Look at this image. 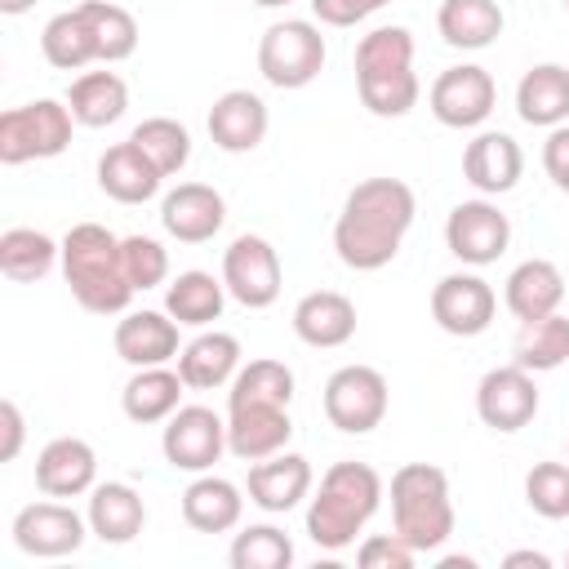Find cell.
Returning a JSON list of instances; mask_svg holds the SVG:
<instances>
[{"instance_id":"10","label":"cell","mask_w":569,"mask_h":569,"mask_svg":"<svg viewBox=\"0 0 569 569\" xmlns=\"http://www.w3.org/2000/svg\"><path fill=\"white\" fill-rule=\"evenodd\" d=\"M445 244L462 267H489L511 244V218L489 196L462 200L445 218Z\"/></svg>"},{"instance_id":"53","label":"cell","mask_w":569,"mask_h":569,"mask_svg":"<svg viewBox=\"0 0 569 569\" xmlns=\"http://www.w3.org/2000/svg\"><path fill=\"white\" fill-rule=\"evenodd\" d=\"M565 565H569V551H565Z\"/></svg>"},{"instance_id":"32","label":"cell","mask_w":569,"mask_h":569,"mask_svg":"<svg viewBox=\"0 0 569 569\" xmlns=\"http://www.w3.org/2000/svg\"><path fill=\"white\" fill-rule=\"evenodd\" d=\"M227 307V284L209 271H178L164 289V311L187 329H209Z\"/></svg>"},{"instance_id":"41","label":"cell","mask_w":569,"mask_h":569,"mask_svg":"<svg viewBox=\"0 0 569 569\" xmlns=\"http://www.w3.org/2000/svg\"><path fill=\"white\" fill-rule=\"evenodd\" d=\"M413 67V36L405 27H373L356 44V76L360 71H396Z\"/></svg>"},{"instance_id":"38","label":"cell","mask_w":569,"mask_h":569,"mask_svg":"<svg viewBox=\"0 0 569 569\" xmlns=\"http://www.w3.org/2000/svg\"><path fill=\"white\" fill-rule=\"evenodd\" d=\"M129 138L142 147V156H147L164 178L182 173L187 160H191V133H187V124H178L173 116H147L142 124H133Z\"/></svg>"},{"instance_id":"37","label":"cell","mask_w":569,"mask_h":569,"mask_svg":"<svg viewBox=\"0 0 569 569\" xmlns=\"http://www.w3.org/2000/svg\"><path fill=\"white\" fill-rule=\"evenodd\" d=\"M89 31H93V44H98V62H124L133 58L138 49V18L116 4V0H84L80 4Z\"/></svg>"},{"instance_id":"6","label":"cell","mask_w":569,"mask_h":569,"mask_svg":"<svg viewBox=\"0 0 569 569\" xmlns=\"http://www.w3.org/2000/svg\"><path fill=\"white\" fill-rule=\"evenodd\" d=\"M325 36L307 18H284L271 22L258 40V71L271 89H307L325 71Z\"/></svg>"},{"instance_id":"31","label":"cell","mask_w":569,"mask_h":569,"mask_svg":"<svg viewBox=\"0 0 569 569\" xmlns=\"http://www.w3.org/2000/svg\"><path fill=\"white\" fill-rule=\"evenodd\" d=\"M67 107L76 116V124L84 129H107L124 116L129 107V84L116 76V71H84L71 80L67 89Z\"/></svg>"},{"instance_id":"15","label":"cell","mask_w":569,"mask_h":569,"mask_svg":"<svg viewBox=\"0 0 569 569\" xmlns=\"http://www.w3.org/2000/svg\"><path fill=\"white\" fill-rule=\"evenodd\" d=\"M222 222H227V200L209 182H178L160 200V227L178 244H204L222 231Z\"/></svg>"},{"instance_id":"48","label":"cell","mask_w":569,"mask_h":569,"mask_svg":"<svg viewBox=\"0 0 569 569\" xmlns=\"http://www.w3.org/2000/svg\"><path fill=\"white\" fill-rule=\"evenodd\" d=\"M502 565H507V569H525V565H529V569H551V556H542V551H511Z\"/></svg>"},{"instance_id":"29","label":"cell","mask_w":569,"mask_h":569,"mask_svg":"<svg viewBox=\"0 0 569 569\" xmlns=\"http://www.w3.org/2000/svg\"><path fill=\"white\" fill-rule=\"evenodd\" d=\"M182 391H187V382H182L178 369H169V365H147V369H133V378L124 382L120 409H124L129 422L151 427V422H164V418L182 405Z\"/></svg>"},{"instance_id":"4","label":"cell","mask_w":569,"mask_h":569,"mask_svg":"<svg viewBox=\"0 0 569 569\" xmlns=\"http://www.w3.org/2000/svg\"><path fill=\"white\" fill-rule=\"evenodd\" d=\"M391 529L413 551H436L453 533L449 476L431 462H405L391 476Z\"/></svg>"},{"instance_id":"11","label":"cell","mask_w":569,"mask_h":569,"mask_svg":"<svg viewBox=\"0 0 569 569\" xmlns=\"http://www.w3.org/2000/svg\"><path fill=\"white\" fill-rule=\"evenodd\" d=\"M493 102H498V84L476 62L440 71L427 89V107L445 129H480L493 116Z\"/></svg>"},{"instance_id":"19","label":"cell","mask_w":569,"mask_h":569,"mask_svg":"<svg viewBox=\"0 0 569 569\" xmlns=\"http://www.w3.org/2000/svg\"><path fill=\"white\" fill-rule=\"evenodd\" d=\"M525 173V151L511 133L502 129H485L467 142L462 151V178L480 191V196H507Z\"/></svg>"},{"instance_id":"36","label":"cell","mask_w":569,"mask_h":569,"mask_svg":"<svg viewBox=\"0 0 569 569\" xmlns=\"http://www.w3.org/2000/svg\"><path fill=\"white\" fill-rule=\"evenodd\" d=\"M356 93H360V102H365L373 116H382V120H400V116H409V111L418 107L422 84H418L413 67H396V71H360V76H356Z\"/></svg>"},{"instance_id":"3","label":"cell","mask_w":569,"mask_h":569,"mask_svg":"<svg viewBox=\"0 0 569 569\" xmlns=\"http://www.w3.org/2000/svg\"><path fill=\"white\" fill-rule=\"evenodd\" d=\"M62 276L71 298L93 316H124L138 293L120 262V236H111L102 222H76L62 236Z\"/></svg>"},{"instance_id":"8","label":"cell","mask_w":569,"mask_h":569,"mask_svg":"<svg viewBox=\"0 0 569 569\" xmlns=\"http://www.w3.org/2000/svg\"><path fill=\"white\" fill-rule=\"evenodd\" d=\"M222 284L227 293L249 307V311H262L280 298L284 289V271H280V253L267 236H236L227 249H222Z\"/></svg>"},{"instance_id":"22","label":"cell","mask_w":569,"mask_h":569,"mask_svg":"<svg viewBox=\"0 0 569 569\" xmlns=\"http://www.w3.org/2000/svg\"><path fill=\"white\" fill-rule=\"evenodd\" d=\"M178 320L169 311H124V320L116 325V356L133 369L147 365H169L178 360Z\"/></svg>"},{"instance_id":"13","label":"cell","mask_w":569,"mask_h":569,"mask_svg":"<svg viewBox=\"0 0 569 569\" xmlns=\"http://www.w3.org/2000/svg\"><path fill=\"white\" fill-rule=\"evenodd\" d=\"M493 311H498V293L485 276L476 271H453V276H440L436 289H431V320L453 333V338H476L493 325Z\"/></svg>"},{"instance_id":"30","label":"cell","mask_w":569,"mask_h":569,"mask_svg":"<svg viewBox=\"0 0 569 569\" xmlns=\"http://www.w3.org/2000/svg\"><path fill=\"white\" fill-rule=\"evenodd\" d=\"M502 9L498 0H440L436 31L449 49H489L502 36Z\"/></svg>"},{"instance_id":"51","label":"cell","mask_w":569,"mask_h":569,"mask_svg":"<svg viewBox=\"0 0 569 569\" xmlns=\"http://www.w3.org/2000/svg\"><path fill=\"white\" fill-rule=\"evenodd\" d=\"M249 4H258V9H284V4H293V0H249Z\"/></svg>"},{"instance_id":"33","label":"cell","mask_w":569,"mask_h":569,"mask_svg":"<svg viewBox=\"0 0 569 569\" xmlns=\"http://www.w3.org/2000/svg\"><path fill=\"white\" fill-rule=\"evenodd\" d=\"M53 262H62V244L36 227H9L0 236V271L18 284H36L53 271Z\"/></svg>"},{"instance_id":"17","label":"cell","mask_w":569,"mask_h":569,"mask_svg":"<svg viewBox=\"0 0 569 569\" xmlns=\"http://www.w3.org/2000/svg\"><path fill=\"white\" fill-rule=\"evenodd\" d=\"M36 485L44 498H80L98 485V453L80 436H53L36 453Z\"/></svg>"},{"instance_id":"46","label":"cell","mask_w":569,"mask_h":569,"mask_svg":"<svg viewBox=\"0 0 569 569\" xmlns=\"http://www.w3.org/2000/svg\"><path fill=\"white\" fill-rule=\"evenodd\" d=\"M542 169H547V178L556 187L569 178V120L547 133V142H542Z\"/></svg>"},{"instance_id":"16","label":"cell","mask_w":569,"mask_h":569,"mask_svg":"<svg viewBox=\"0 0 569 569\" xmlns=\"http://www.w3.org/2000/svg\"><path fill=\"white\" fill-rule=\"evenodd\" d=\"M289 436V405H227V453H236L240 462H262L280 453Z\"/></svg>"},{"instance_id":"42","label":"cell","mask_w":569,"mask_h":569,"mask_svg":"<svg viewBox=\"0 0 569 569\" xmlns=\"http://www.w3.org/2000/svg\"><path fill=\"white\" fill-rule=\"evenodd\" d=\"M525 502L542 520L569 516V462H533L525 476Z\"/></svg>"},{"instance_id":"23","label":"cell","mask_w":569,"mask_h":569,"mask_svg":"<svg viewBox=\"0 0 569 569\" xmlns=\"http://www.w3.org/2000/svg\"><path fill=\"white\" fill-rule=\"evenodd\" d=\"M89 533L107 547H124L142 533L147 525V507H142V493L124 480H107V485H93L89 489Z\"/></svg>"},{"instance_id":"18","label":"cell","mask_w":569,"mask_h":569,"mask_svg":"<svg viewBox=\"0 0 569 569\" xmlns=\"http://www.w3.org/2000/svg\"><path fill=\"white\" fill-rule=\"evenodd\" d=\"M311 480H316V476H311V462H307L302 453L280 449V453H271V458H262V462L249 467L244 493H249V502H253L258 511L284 516V511H293V507L311 493Z\"/></svg>"},{"instance_id":"49","label":"cell","mask_w":569,"mask_h":569,"mask_svg":"<svg viewBox=\"0 0 569 569\" xmlns=\"http://www.w3.org/2000/svg\"><path fill=\"white\" fill-rule=\"evenodd\" d=\"M31 4H36V0H0V13H4V18H18V13H27Z\"/></svg>"},{"instance_id":"14","label":"cell","mask_w":569,"mask_h":569,"mask_svg":"<svg viewBox=\"0 0 569 569\" xmlns=\"http://www.w3.org/2000/svg\"><path fill=\"white\" fill-rule=\"evenodd\" d=\"M476 413H480V422L489 431H502V436L529 427L533 413H538V382H533V373L520 369L516 360L502 365V369H489L480 378V387H476Z\"/></svg>"},{"instance_id":"45","label":"cell","mask_w":569,"mask_h":569,"mask_svg":"<svg viewBox=\"0 0 569 569\" xmlns=\"http://www.w3.org/2000/svg\"><path fill=\"white\" fill-rule=\"evenodd\" d=\"M382 4H391V0H311V13L325 27H356L369 13H378Z\"/></svg>"},{"instance_id":"44","label":"cell","mask_w":569,"mask_h":569,"mask_svg":"<svg viewBox=\"0 0 569 569\" xmlns=\"http://www.w3.org/2000/svg\"><path fill=\"white\" fill-rule=\"evenodd\" d=\"M413 547L391 529V533H369L365 542H360V551H356V560L365 565V569H409L413 565Z\"/></svg>"},{"instance_id":"12","label":"cell","mask_w":569,"mask_h":569,"mask_svg":"<svg viewBox=\"0 0 569 569\" xmlns=\"http://www.w3.org/2000/svg\"><path fill=\"white\" fill-rule=\"evenodd\" d=\"M13 547L36 556V560H58V556H76L89 538V520L67 507V502H27L18 516H13Z\"/></svg>"},{"instance_id":"21","label":"cell","mask_w":569,"mask_h":569,"mask_svg":"<svg viewBox=\"0 0 569 569\" xmlns=\"http://www.w3.org/2000/svg\"><path fill=\"white\" fill-rule=\"evenodd\" d=\"M293 333L307 347L333 351V347L356 338V302L347 293H338V289H311L293 307Z\"/></svg>"},{"instance_id":"1","label":"cell","mask_w":569,"mask_h":569,"mask_svg":"<svg viewBox=\"0 0 569 569\" xmlns=\"http://www.w3.org/2000/svg\"><path fill=\"white\" fill-rule=\"evenodd\" d=\"M418 200L400 178H365L347 191L333 222V249L351 271H378L400 253L405 231L413 227Z\"/></svg>"},{"instance_id":"52","label":"cell","mask_w":569,"mask_h":569,"mask_svg":"<svg viewBox=\"0 0 569 569\" xmlns=\"http://www.w3.org/2000/svg\"><path fill=\"white\" fill-rule=\"evenodd\" d=\"M560 191H565V196H569V178H565V182H560Z\"/></svg>"},{"instance_id":"47","label":"cell","mask_w":569,"mask_h":569,"mask_svg":"<svg viewBox=\"0 0 569 569\" xmlns=\"http://www.w3.org/2000/svg\"><path fill=\"white\" fill-rule=\"evenodd\" d=\"M0 422H4V449H0V458L4 462H13L18 458V449H22V409L13 405V400H0Z\"/></svg>"},{"instance_id":"39","label":"cell","mask_w":569,"mask_h":569,"mask_svg":"<svg viewBox=\"0 0 569 569\" xmlns=\"http://www.w3.org/2000/svg\"><path fill=\"white\" fill-rule=\"evenodd\" d=\"M293 400V369L284 360H249L231 378L227 405H289Z\"/></svg>"},{"instance_id":"40","label":"cell","mask_w":569,"mask_h":569,"mask_svg":"<svg viewBox=\"0 0 569 569\" xmlns=\"http://www.w3.org/2000/svg\"><path fill=\"white\" fill-rule=\"evenodd\" d=\"M293 538L280 525H249L231 542V569H289Z\"/></svg>"},{"instance_id":"7","label":"cell","mask_w":569,"mask_h":569,"mask_svg":"<svg viewBox=\"0 0 569 569\" xmlns=\"http://www.w3.org/2000/svg\"><path fill=\"white\" fill-rule=\"evenodd\" d=\"M387 405H391V387L373 365H342L325 382V418L347 436H365L382 427Z\"/></svg>"},{"instance_id":"34","label":"cell","mask_w":569,"mask_h":569,"mask_svg":"<svg viewBox=\"0 0 569 569\" xmlns=\"http://www.w3.org/2000/svg\"><path fill=\"white\" fill-rule=\"evenodd\" d=\"M511 360L529 373H551L569 360V316L551 311L542 320H525L511 347Z\"/></svg>"},{"instance_id":"2","label":"cell","mask_w":569,"mask_h":569,"mask_svg":"<svg viewBox=\"0 0 569 569\" xmlns=\"http://www.w3.org/2000/svg\"><path fill=\"white\" fill-rule=\"evenodd\" d=\"M378 507H382V476L356 458L333 462L320 476L316 498L307 502V538L320 551H347Z\"/></svg>"},{"instance_id":"5","label":"cell","mask_w":569,"mask_h":569,"mask_svg":"<svg viewBox=\"0 0 569 569\" xmlns=\"http://www.w3.org/2000/svg\"><path fill=\"white\" fill-rule=\"evenodd\" d=\"M76 116L58 98H36L22 107H9L0 116V164H27V160H53L71 147Z\"/></svg>"},{"instance_id":"54","label":"cell","mask_w":569,"mask_h":569,"mask_svg":"<svg viewBox=\"0 0 569 569\" xmlns=\"http://www.w3.org/2000/svg\"><path fill=\"white\" fill-rule=\"evenodd\" d=\"M565 9H569V0H565Z\"/></svg>"},{"instance_id":"43","label":"cell","mask_w":569,"mask_h":569,"mask_svg":"<svg viewBox=\"0 0 569 569\" xmlns=\"http://www.w3.org/2000/svg\"><path fill=\"white\" fill-rule=\"evenodd\" d=\"M120 262H124V276L138 293L169 280V249L151 236H120Z\"/></svg>"},{"instance_id":"28","label":"cell","mask_w":569,"mask_h":569,"mask_svg":"<svg viewBox=\"0 0 569 569\" xmlns=\"http://www.w3.org/2000/svg\"><path fill=\"white\" fill-rule=\"evenodd\" d=\"M516 116L533 129H556L569 120V67L538 62L516 84Z\"/></svg>"},{"instance_id":"25","label":"cell","mask_w":569,"mask_h":569,"mask_svg":"<svg viewBox=\"0 0 569 569\" xmlns=\"http://www.w3.org/2000/svg\"><path fill=\"white\" fill-rule=\"evenodd\" d=\"M160 182H164V173L142 156V147L133 138H124V142H116V147H107L98 156V187L116 204H142V200H151L160 191Z\"/></svg>"},{"instance_id":"20","label":"cell","mask_w":569,"mask_h":569,"mask_svg":"<svg viewBox=\"0 0 569 569\" xmlns=\"http://www.w3.org/2000/svg\"><path fill=\"white\" fill-rule=\"evenodd\" d=\"M267 124H271L267 102L258 93H249V89H227L209 107V138L227 156H244V151L262 147Z\"/></svg>"},{"instance_id":"50","label":"cell","mask_w":569,"mask_h":569,"mask_svg":"<svg viewBox=\"0 0 569 569\" xmlns=\"http://www.w3.org/2000/svg\"><path fill=\"white\" fill-rule=\"evenodd\" d=\"M471 565H476L471 556H445V560H440V569H471Z\"/></svg>"},{"instance_id":"27","label":"cell","mask_w":569,"mask_h":569,"mask_svg":"<svg viewBox=\"0 0 569 569\" xmlns=\"http://www.w3.org/2000/svg\"><path fill=\"white\" fill-rule=\"evenodd\" d=\"M240 516H244V489L213 471H200L182 489V520L196 533H227L240 525Z\"/></svg>"},{"instance_id":"9","label":"cell","mask_w":569,"mask_h":569,"mask_svg":"<svg viewBox=\"0 0 569 569\" xmlns=\"http://www.w3.org/2000/svg\"><path fill=\"white\" fill-rule=\"evenodd\" d=\"M160 449L173 471H213V462L227 453V418H218L209 405H178L164 418Z\"/></svg>"},{"instance_id":"26","label":"cell","mask_w":569,"mask_h":569,"mask_svg":"<svg viewBox=\"0 0 569 569\" xmlns=\"http://www.w3.org/2000/svg\"><path fill=\"white\" fill-rule=\"evenodd\" d=\"M502 302H507V311L520 325L560 311V302H565V276H560V267L551 258H525L520 267H511V276L502 284Z\"/></svg>"},{"instance_id":"24","label":"cell","mask_w":569,"mask_h":569,"mask_svg":"<svg viewBox=\"0 0 569 569\" xmlns=\"http://www.w3.org/2000/svg\"><path fill=\"white\" fill-rule=\"evenodd\" d=\"M178 373H182L187 391H218V387H231V378L240 373V338H236V333H222V329L196 333V338L178 351Z\"/></svg>"},{"instance_id":"35","label":"cell","mask_w":569,"mask_h":569,"mask_svg":"<svg viewBox=\"0 0 569 569\" xmlns=\"http://www.w3.org/2000/svg\"><path fill=\"white\" fill-rule=\"evenodd\" d=\"M40 49H44V62L58 67V71H80V67L98 62V44H93V31H89L80 4L76 9H62V13H53L44 22Z\"/></svg>"}]
</instances>
